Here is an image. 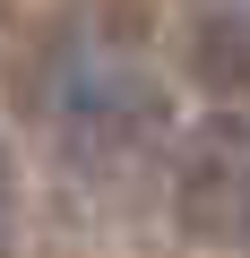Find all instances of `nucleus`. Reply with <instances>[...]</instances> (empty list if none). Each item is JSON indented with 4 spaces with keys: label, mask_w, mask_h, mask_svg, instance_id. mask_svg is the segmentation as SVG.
Returning a JSON list of instances; mask_svg holds the SVG:
<instances>
[{
    "label": "nucleus",
    "mask_w": 250,
    "mask_h": 258,
    "mask_svg": "<svg viewBox=\"0 0 250 258\" xmlns=\"http://www.w3.org/2000/svg\"><path fill=\"white\" fill-rule=\"evenodd\" d=\"M0 224H9V155H0Z\"/></svg>",
    "instance_id": "obj_3"
},
{
    "label": "nucleus",
    "mask_w": 250,
    "mask_h": 258,
    "mask_svg": "<svg viewBox=\"0 0 250 258\" xmlns=\"http://www.w3.org/2000/svg\"><path fill=\"white\" fill-rule=\"evenodd\" d=\"M181 224L207 241H241L250 232V120H207L181 147Z\"/></svg>",
    "instance_id": "obj_1"
},
{
    "label": "nucleus",
    "mask_w": 250,
    "mask_h": 258,
    "mask_svg": "<svg viewBox=\"0 0 250 258\" xmlns=\"http://www.w3.org/2000/svg\"><path fill=\"white\" fill-rule=\"evenodd\" d=\"M69 120H78V129H130V120H156V86H147L138 69L78 60V69H69Z\"/></svg>",
    "instance_id": "obj_2"
}]
</instances>
